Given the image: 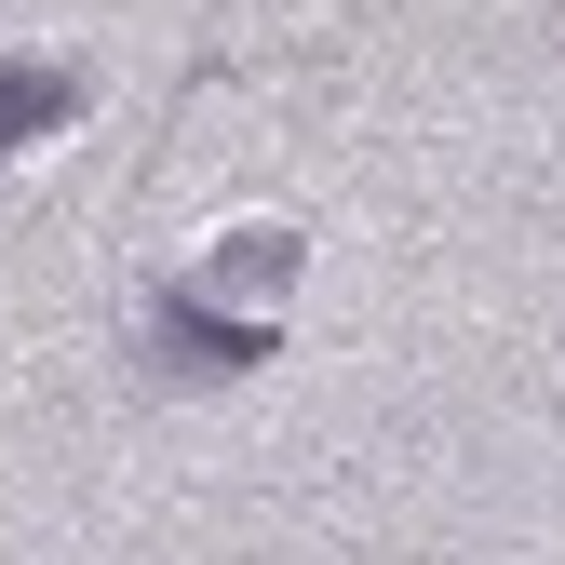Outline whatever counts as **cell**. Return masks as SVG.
Instances as JSON below:
<instances>
[{"mask_svg": "<svg viewBox=\"0 0 565 565\" xmlns=\"http://www.w3.org/2000/svg\"><path fill=\"white\" fill-rule=\"evenodd\" d=\"M149 350H162V377H256V364H269V323H230L216 297L175 282V297L149 310Z\"/></svg>", "mask_w": 565, "mask_h": 565, "instance_id": "1", "label": "cell"}, {"mask_svg": "<svg viewBox=\"0 0 565 565\" xmlns=\"http://www.w3.org/2000/svg\"><path fill=\"white\" fill-rule=\"evenodd\" d=\"M67 121H82V67H14L0 54V162L41 149V135H67Z\"/></svg>", "mask_w": 565, "mask_h": 565, "instance_id": "2", "label": "cell"}, {"mask_svg": "<svg viewBox=\"0 0 565 565\" xmlns=\"http://www.w3.org/2000/svg\"><path fill=\"white\" fill-rule=\"evenodd\" d=\"M282 282H297V230H230L189 269V297H282Z\"/></svg>", "mask_w": 565, "mask_h": 565, "instance_id": "3", "label": "cell"}]
</instances>
